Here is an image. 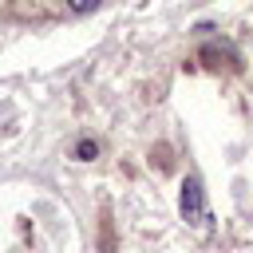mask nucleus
<instances>
[{
  "label": "nucleus",
  "instance_id": "f03ea898",
  "mask_svg": "<svg viewBox=\"0 0 253 253\" xmlns=\"http://www.w3.org/2000/svg\"><path fill=\"white\" fill-rule=\"evenodd\" d=\"M95 154H99V146H95L91 138H79V142H75V158H79V162H91Z\"/></svg>",
  "mask_w": 253,
  "mask_h": 253
},
{
  "label": "nucleus",
  "instance_id": "7ed1b4c3",
  "mask_svg": "<svg viewBox=\"0 0 253 253\" xmlns=\"http://www.w3.org/2000/svg\"><path fill=\"white\" fill-rule=\"evenodd\" d=\"M95 4H99V0H67L71 12H87V8H95Z\"/></svg>",
  "mask_w": 253,
  "mask_h": 253
},
{
  "label": "nucleus",
  "instance_id": "f257e3e1",
  "mask_svg": "<svg viewBox=\"0 0 253 253\" xmlns=\"http://www.w3.org/2000/svg\"><path fill=\"white\" fill-rule=\"evenodd\" d=\"M178 210H182V217H186L190 225H206V221H210V213H206V194H202V182H198L194 174L182 182V198H178Z\"/></svg>",
  "mask_w": 253,
  "mask_h": 253
}]
</instances>
